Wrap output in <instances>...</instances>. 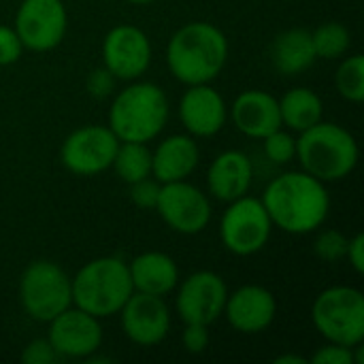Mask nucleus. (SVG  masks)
I'll return each mask as SVG.
<instances>
[{
	"label": "nucleus",
	"mask_w": 364,
	"mask_h": 364,
	"mask_svg": "<svg viewBox=\"0 0 364 364\" xmlns=\"http://www.w3.org/2000/svg\"><path fill=\"white\" fill-rule=\"evenodd\" d=\"M23 45L17 36V32L9 26L0 23V66L15 64L21 58Z\"/></svg>",
	"instance_id": "nucleus-31"
},
{
	"label": "nucleus",
	"mask_w": 364,
	"mask_h": 364,
	"mask_svg": "<svg viewBox=\"0 0 364 364\" xmlns=\"http://www.w3.org/2000/svg\"><path fill=\"white\" fill-rule=\"evenodd\" d=\"M156 211L164 224L179 235H198L211 222V200L196 186L183 181L160 183Z\"/></svg>",
	"instance_id": "nucleus-11"
},
{
	"label": "nucleus",
	"mask_w": 364,
	"mask_h": 364,
	"mask_svg": "<svg viewBox=\"0 0 364 364\" xmlns=\"http://www.w3.org/2000/svg\"><path fill=\"white\" fill-rule=\"evenodd\" d=\"M311 320L328 343L346 348L363 346L364 294L352 286H331L316 296Z\"/></svg>",
	"instance_id": "nucleus-6"
},
{
	"label": "nucleus",
	"mask_w": 364,
	"mask_h": 364,
	"mask_svg": "<svg viewBox=\"0 0 364 364\" xmlns=\"http://www.w3.org/2000/svg\"><path fill=\"white\" fill-rule=\"evenodd\" d=\"M19 301L32 320L47 324L73 305L70 277L51 260H34L21 273Z\"/></svg>",
	"instance_id": "nucleus-7"
},
{
	"label": "nucleus",
	"mask_w": 364,
	"mask_h": 364,
	"mask_svg": "<svg viewBox=\"0 0 364 364\" xmlns=\"http://www.w3.org/2000/svg\"><path fill=\"white\" fill-rule=\"evenodd\" d=\"M160 196V183L151 177L130 183V198L139 209H156Z\"/></svg>",
	"instance_id": "nucleus-29"
},
{
	"label": "nucleus",
	"mask_w": 364,
	"mask_h": 364,
	"mask_svg": "<svg viewBox=\"0 0 364 364\" xmlns=\"http://www.w3.org/2000/svg\"><path fill=\"white\" fill-rule=\"evenodd\" d=\"M126 2H130V4H149L154 0H126Z\"/></svg>",
	"instance_id": "nucleus-37"
},
{
	"label": "nucleus",
	"mask_w": 364,
	"mask_h": 364,
	"mask_svg": "<svg viewBox=\"0 0 364 364\" xmlns=\"http://www.w3.org/2000/svg\"><path fill=\"white\" fill-rule=\"evenodd\" d=\"M271 60L273 66L286 77L305 73L318 60L311 32L305 28H290L277 34L271 47Z\"/></svg>",
	"instance_id": "nucleus-22"
},
{
	"label": "nucleus",
	"mask_w": 364,
	"mask_h": 364,
	"mask_svg": "<svg viewBox=\"0 0 364 364\" xmlns=\"http://www.w3.org/2000/svg\"><path fill=\"white\" fill-rule=\"evenodd\" d=\"M224 316L228 324L241 335H260L264 333L277 316V301L271 290L247 284L228 292Z\"/></svg>",
	"instance_id": "nucleus-16"
},
{
	"label": "nucleus",
	"mask_w": 364,
	"mask_h": 364,
	"mask_svg": "<svg viewBox=\"0 0 364 364\" xmlns=\"http://www.w3.org/2000/svg\"><path fill=\"white\" fill-rule=\"evenodd\" d=\"M346 258H348V262L352 264V269H354L358 275H363L364 273V235L363 232L354 235V237L348 241Z\"/></svg>",
	"instance_id": "nucleus-35"
},
{
	"label": "nucleus",
	"mask_w": 364,
	"mask_h": 364,
	"mask_svg": "<svg viewBox=\"0 0 364 364\" xmlns=\"http://www.w3.org/2000/svg\"><path fill=\"white\" fill-rule=\"evenodd\" d=\"M151 41L149 36L130 23L111 28L102 41V66L124 81H134L147 73L151 64Z\"/></svg>",
	"instance_id": "nucleus-13"
},
{
	"label": "nucleus",
	"mask_w": 364,
	"mask_h": 364,
	"mask_svg": "<svg viewBox=\"0 0 364 364\" xmlns=\"http://www.w3.org/2000/svg\"><path fill=\"white\" fill-rule=\"evenodd\" d=\"M228 299L226 282L213 271H196L179 284L175 307L183 324L211 326L224 316Z\"/></svg>",
	"instance_id": "nucleus-12"
},
{
	"label": "nucleus",
	"mask_w": 364,
	"mask_h": 364,
	"mask_svg": "<svg viewBox=\"0 0 364 364\" xmlns=\"http://www.w3.org/2000/svg\"><path fill=\"white\" fill-rule=\"evenodd\" d=\"M171 113L164 90L151 81H136L126 85L111 102L109 128L119 141L149 143L166 126Z\"/></svg>",
	"instance_id": "nucleus-3"
},
{
	"label": "nucleus",
	"mask_w": 364,
	"mask_h": 364,
	"mask_svg": "<svg viewBox=\"0 0 364 364\" xmlns=\"http://www.w3.org/2000/svg\"><path fill=\"white\" fill-rule=\"evenodd\" d=\"M260 200L273 226L288 235H309L318 230L331 211L326 183L305 171L282 173L267 186Z\"/></svg>",
	"instance_id": "nucleus-1"
},
{
	"label": "nucleus",
	"mask_w": 364,
	"mask_h": 364,
	"mask_svg": "<svg viewBox=\"0 0 364 364\" xmlns=\"http://www.w3.org/2000/svg\"><path fill=\"white\" fill-rule=\"evenodd\" d=\"M200 160L198 145L190 134H171L151 151V177L158 183L188 179Z\"/></svg>",
	"instance_id": "nucleus-20"
},
{
	"label": "nucleus",
	"mask_w": 364,
	"mask_h": 364,
	"mask_svg": "<svg viewBox=\"0 0 364 364\" xmlns=\"http://www.w3.org/2000/svg\"><path fill=\"white\" fill-rule=\"evenodd\" d=\"M335 85L339 94L350 102H363L364 100V58L360 53H354L346 58L335 75Z\"/></svg>",
	"instance_id": "nucleus-26"
},
{
	"label": "nucleus",
	"mask_w": 364,
	"mask_h": 364,
	"mask_svg": "<svg viewBox=\"0 0 364 364\" xmlns=\"http://www.w3.org/2000/svg\"><path fill=\"white\" fill-rule=\"evenodd\" d=\"M279 115L282 126L301 134L322 122L324 102L311 87H292L279 98Z\"/></svg>",
	"instance_id": "nucleus-23"
},
{
	"label": "nucleus",
	"mask_w": 364,
	"mask_h": 364,
	"mask_svg": "<svg viewBox=\"0 0 364 364\" xmlns=\"http://www.w3.org/2000/svg\"><path fill=\"white\" fill-rule=\"evenodd\" d=\"M68 13L62 0H23L15 13L13 30L23 49L51 51L66 34Z\"/></svg>",
	"instance_id": "nucleus-10"
},
{
	"label": "nucleus",
	"mask_w": 364,
	"mask_h": 364,
	"mask_svg": "<svg viewBox=\"0 0 364 364\" xmlns=\"http://www.w3.org/2000/svg\"><path fill=\"white\" fill-rule=\"evenodd\" d=\"M230 119L241 134L250 139H264L273 130L282 128L279 100L262 90H245L235 98Z\"/></svg>",
	"instance_id": "nucleus-18"
},
{
	"label": "nucleus",
	"mask_w": 364,
	"mask_h": 364,
	"mask_svg": "<svg viewBox=\"0 0 364 364\" xmlns=\"http://www.w3.org/2000/svg\"><path fill=\"white\" fill-rule=\"evenodd\" d=\"M358 156L354 134L333 122H318L296 136V158L303 171L322 183L346 179L356 168Z\"/></svg>",
	"instance_id": "nucleus-4"
},
{
	"label": "nucleus",
	"mask_w": 364,
	"mask_h": 364,
	"mask_svg": "<svg viewBox=\"0 0 364 364\" xmlns=\"http://www.w3.org/2000/svg\"><path fill=\"white\" fill-rule=\"evenodd\" d=\"M273 222L260 198L241 196L228 203L220 220V241L235 256H254L269 243Z\"/></svg>",
	"instance_id": "nucleus-8"
},
{
	"label": "nucleus",
	"mask_w": 364,
	"mask_h": 364,
	"mask_svg": "<svg viewBox=\"0 0 364 364\" xmlns=\"http://www.w3.org/2000/svg\"><path fill=\"white\" fill-rule=\"evenodd\" d=\"M73 305L102 320L117 316L134 292L128 264L117 256L94 258L70 277Z\"/></svg>",
	"instance_id": "nucleus-5"
},
{
	"label": "nucleus",
	"mask_w": 364,
	"mask_h": 364,
	"mask_svg": "<svg viewBox=\"0 0 364 364\" xmlns=\"http://www.w3.org/2000/svg\"><path fill=\"white\" fill-rule=\"evenodd\" d=\"M124 335L141 348H154L168 337L171 311L164 296H154L145 292H132L130 299L119 309Z\"/></svg>",
	"instance_id": "nucleus-15"
},
{
	"label": "nucleus",
	"mask_w": 364,
	"mask_h": 364,
	"mask_svg": "<svg viewBox=\"0 0 364 364\" xmlns=\"http://www.w3.org/2000/svg\"><path fill=\"white\" fill-rule=\"evenodd\" d=\"M58 358L60 356L51 348L49 339H34L21 352V363L26 364H51L55 363Z\"/></svg>",
	"instance_id": "nucleus-33"
},
{
	"label": "nucleus",
	"mask_w": 364,
	"mask_h": 364,
	"mask_svg": "<svg viewBox=\"0 0 364 364\" xmlns=\"http://www.w3.org/2000/svg\"><path fill=\"white\" fill-rule=\"evenodd\" d=\"M111 168L128 186L145 177H151V151L147 143L119 141Z\"/></svg>",
	"instance_id": "nucleus-24"
},
{
	"label": "nucleus",
	"mask_w": 364,
	"mask_h": 364,
	"mask_svg": "<svg viewBox=\"0 0 364 364\" xmlns=\"http://www.w3.org/2000/svg\"><path fill=\"white\" fill-rule=\"evenodd\" d=\"M309 363L314 364H354V348H346L339 343H328L320 348Z\"/></svg>",
	"instance_id": "nucleus-32"
},
{
	"label": "nucleus",
	"mask_w": 364,
	"mask_h": 364,
	"mask_svg": "<svg viewBox=\"0 0 364 364\" xmlns=\"http://www.w3.org/2000/svg\"><path fill=\"white\" fill-rule=\"evenodd\" d=\"M119 139L109 126H81L73 130L60 149V160L66 171L79 177L100 175L111 168Z\"/></svg>",
	"instance_id": "nucleus-9"
},
{
	"label": "nucleus",
	"mask_w": 364,
	"mask_h": 364,
	"mask_svg": "<svg viewBox=\"0 0 364 364\" xmlns=\"http://www.w3.org/2000/svg\"><path fill=\"white\" fill-rule=\"evenodd\" d=\"M228 62V38L209 21L181 26L166 45V66L183 85L211 83Z\"/></svg>",
	"instance_id": "nucleus-2"
},
{
	"label": "nucleus",
	"mask_w": 364,
	"mask_h": 364,
	"mask_svg": "<svg viewBox=\"0 0 364 364\" xmlns=\"http://www.w3.org/2000/svg\"><path fill=\"white\" fill-rule=\"evenodd\" d=\"M181 343H183V350L188 354L198 356V354L207 352V348L211 343L209 326L207 324H186L183 335H181Z\"/></svg>",
	"instance_id": "nucleus-30"
},
{
	"label": "nucleus",
	"mask_w": 364,
	"mask_h": 364,
	"mask_svg": "<svg viewBox=\"0 0 364 364\" xmlns=\"http://www.w3.org/2000/svg\"><path fill=\"white\" fill-rule=\"evenodd\" d=\"M179 119L190 136H213L228 119V107L222 94L209 83L188 85L179 100Z\"/></svg>",
	"instance_id": "nucleus-17"
},
{
	"label": "nucleus",
	"mask_w": 364,
	"mask_h": 364,
	"mask_svg": "<svg viewBox=\"0 0 364 364\" xmlns=\"http://www.w3.org/2000/svg\"><path fill=\"white\" fill-rule=\"evenodd\" d=\"M264 154L273 164H288L296 158V136L290 130L277 128L262 139Z\"/></svg>",
	"instance_id": "nucleus-27"
},
{
	"label": "nucleus",
	"mask_w": 364,
	"mask_h": 364,
	"mask_svg": "<svg viewBox=\"0 0 364 364\" xmlns=\"http://www.w3.org/2000/svg\"><path fill=\"white\" fill-rule=\"evenodd\" d=\"M254 181V166L247 154L239 149H228L215 156L207 171L209 194L222 203L237 200L245 196Z\"/></svg>",
	"instance_id": "nucleus-19"
},
{
	"label": "nucleus",
	"mask_w": 364,
	"mask_h": 364,
	"mask_svg": "<svg viewBox=\"0 0 364 364\" xmlns=\"http://www.w3.org/2000/svg\"><path fill=\"white\" fill-rule=\"evenodd\" d=\"M113 81H115V77L102 66V68L90 73V77H87V92H90L92 96H96V98H105V96L111 94Z\"/></svg>",
	"instance_id": "nucleus-34"
},
{
	"label": "nucleus",
	"mask_w": 364,
	"mask_h": 364,
	"mask_svg": "<svg viewBox=\"0 0 364 364\" xmlns=\"http://www.w3.org/2000/svg\"><path fill=\"white\" fill-rule=\"evenodd\" d=\"M49 324L47 339L60 358H90L102 346L100 320L70 305Z\"/></svg>",
	"instance_id": "nucleus-14"
},
{
	"label": "nucleus",
	"mask_w": 364,
	"mask_h": 364,
	"mask_svg": "<svg viewBox=\"0 0 364 364\" xmlns=\"http://www.w3.org/2000/svg\"><path fill=\"white\" fill-rule=\"evenodd\" d=\"M128 271H130L134 292L166 296L179 284L177 262L164 252L139 254L132 262H128Z\"/></svg>",
	"instance_id": "nucleus-21"
},
{
	"label": "nucleus",
	"mask_w": 364,
	"mask_h": 364,
	"mask_svg": "<svg viewBox=\"0 0 364 364\" xmlns=\"http://www.w3.org/2000/svg\"><path fill=\"white\" fill-rule=\"evenodd\" d=\"M348 237L341 232V230H335V228H328V230H322L316 241H314V252L320 260L324 262H339L346 258V252H348Z\"/></svg>",
	"instance_id": "nucleus-28"
},
{
	"label": "nucleus",
	"mask_w": 364,
	"mask_h": 364,
	"mask_svg": "<svg viewBox=\"0 0 364 364\" xmlns=\"http://www.w3.org/2000/svg\"><path fill=\"white\" fill-rule=\"evenodd\" d=\"M277 364H307L309 360L303 358V356H296V354H284V356H277L275 358Z\"/></svg>",
	"instance_id": "nucleus-36"
},
{
	"label": "nucleus",
	"mask_w": 364,
	"mask_h": 364,
	"mask_svg": "<svg viewBox=\"0 0 364 364\" xmlns=\"http://www.w3.org/2000/svg\"><path fill=\"white\" fill-rule=\"evenodd\" d=\"M314 49L320 60H339L352 47V34L341 21H326L311 32Z\"/></svg>",
	"instance_id": "nucleus-25"
}]
</instances>
